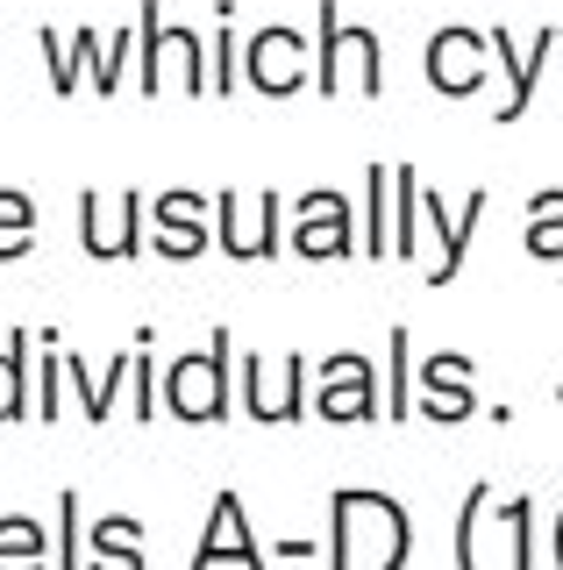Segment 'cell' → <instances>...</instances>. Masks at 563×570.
<instances>
[{
  "label": "cell",
  "instance_id": "obj_1",
  "mask_svg": "<svg viewBox=\"0 0 563 570\" xmlns=\"http://www.w3.org/2000/svg\"><path fill=\"white\" fill-rule=\"evenodd\" d=\"M414 521L378 485H336L328 492V570H407Z\"/></svg>",
  "mask_w": 563,
  "mask_h": 570
},
{
  "label": "cell",
  "instance_id": "obj_25",
  "mask_svg": "<svg viewBox=\"0 0 563 570\" xmlns=\"http://www.w3.org/2000/svg\"><path fill=\"white\" fill-rule=\"evenodd\" d=\"M37 50H43V71H50V94L58 100H72L79 94V71H86V58H79V43L72 36H58V29H37Z\"/></svg>",
  "mask_w": 563,
  "mask_h": 570
},
{
  "label": "cell",
  "instance_id": "obj_28",
  "mask_svg": "<svg viewBox=\"0 0 563 570\" xmlns=\"http://www.w3.org/2000/svg\"><path fill=\"white\" fill-rule=\"evenodd\" d=\"M500 521H506V549H514V570H535V499H506L500 507Z\"/></svg>",
  "mask_w": 563,
  "mask_h": 570
},
{
  "label": "cell",
  "instance_id": "obj_22",
  "mask_svg": "<svg viewBox=\"0 0 563 570\" xmlns=\"http://www.w3.org/2000/svg\"><path fill=\"white\" fill-rule=\"evenodd\" d=\"M527 257H563V186H542L527 200Z\"/></svg>",
  "mask_w": 563,
  "mask_h": 570
},
{
  "label": "cell",
  "instance_id": "obj_8",
  "mask_svg": "<svg viewBox=\"0 0 563 570\" xmlns=\"http://www.w3.org/2000/svg\"><path fill=\"white\" fill-rule=\"evenodd\" d=\"M421 71H428L435 94L471 100V94L485 86V71H492V43H485V29H471V22H443V29L428 36V50H421Z\"/></svg>",
  "mask_w": 563,
  "mask_h": 570
},
{
  "label": "cell",
  "instance_id": "obj_15",
  "mask_svg": "<svg viewBox=\"0 0 563 570\" xmlns=\"http://www.w3.org/2000/svg\"><path fill=\"white\" fill-rule=\"evenodd\" d=\"M86 570H144V521L136 513H100L86 528Z\"/></svg>",
  "mask_w": 563,
  "mask_h": 570
},
{
  "label": "cell",
  "instance_id": "obj_17",
  "mask_svg": "<svg viewBox=\"0 0 563 570\" xmlns=\"http://www.w3.org/2000/svg\"><path fill=\"white\" fill-rule=\"evenodd\" d=\"M393 165H364V207H357V236L364 257H393Z\"/></svg>",
  "mask_w": 563,
  "mask_h": 570
},
{
  "label": "cell",
  "instance_id": "obj_26",
  "mask_svg": "<svg viewBox=\"0 0 563 570\" xmlns=\"http://www.w3.org/2000/svg\"><path fill=\"white\" fill-rule=\"evenodd\" d=\"M414 414H428V421L456 428V421L478 414V392H471V385H421V392H414Z\"/></svg>",
  "mask_w": 563,
  "mask_h": 570
},
{
  "label": "cell",
  "instance_id": "obj_13",
  "mask_svg": "<svg viewBox=\"0 0 563 570\" xmlns=\"http://www.w3.org/2000/svg\"><path fill=\"white\" fill-rule=\"evenodd\" d=\"M556 36H563V29H535V43H527V50H514V36H506V29H485L492 58L506 65V100L492 107V121H500V129H506V121H521L527 107H535V79H542V65H550Z\"/></svg>",
  "mask_w": 563,
  "mask_h": 570
},
{
  "label": "cell",
  "instance_id": "obj_31",
  "mask_svg": "<svg viewBox=\"0 0 563 570\" xmlns=\"http://www.w3.org/2000/svg\"><path fill=\"white\" fill-rule=\"evenodd\" d=\"M58 356H65V385H72V392H79V406H86V421H108V414H100V385H93V371H86V356H79L72 343H65Z\"/></svg>",
  "mask_w": 563,
  "mask_h": 570
},
{
  "label": "cell",
  "instance_id": "obj_3",
  "mask_svg": "<svg viewBox=\"0 0 563 570\" xmlns=\"http://www.w3.org/2000/svg\"><path fill=\"white\" fill-rule=\"evenodd\" d=\"M343 71H357V94L378 100L385 94V43H378V29L343 22L336 0H322V22H314V94L343 100V86H349Z\"/></svg>",
  "mask_w": 563,
  "mask_h": 570
},
{
  "label": "cell",
  "instance_id": "obj_7",
  "mask_svg": "<svg viewBox=\"0 0 563 570\" xmlns=\"http://www.w3.org/2000/svg\"><path fill=\"white\" fill-rule=\"evenodd\" d=\"M150 200L136 186H121L115 193V222H108V200H100L93 186L79 193V243H86V257H115V264H129V257H144V243H150Z\"/></svg>",
  "mask_w": 563,
  "mask_h": 570
},
{
  "label": "cell",
  "instance_id": "obj_5",
  "mask_svg": "<svg viewBox=\"0 0 563 570\" xmlns=\"http://www.w3.org/2000/svg\"><path fill=\"white\" fill-rule=\"evenodd\" d=\"M293 257H307V264H328V257H349V249H364L357 236V207L343 200L336 186H307L300 200H293Z\"/></svg>",
  "mask_w": 563,
  "mask_h": 570
},
{
  "label": "cell",
  "instance_id": "obj_16",
  "mask_svg": "<svg viewBox=\"0 0 563 570\" xmlns=\"http://www.w3.org/2000/svg\"><path fill=\"white\" fill-rule=\"evenodd\" d=\"M29 356H37V328H14L0 343V428L37 421V392H29Z\"/></svg>",
  "mask_w": 563,
  "mask_h": 570
},
{
  "label": "cell",
  "instance_id": "obj_30",
  "mask_svg": "<svg viewBox=\"0 0 563 570\" xmlns=\"http://www.w3.org/2000/svg\"><path fill=\"white\" fill-rule=\"evenodd\" d=\"M414 414V335L393 328V428Z\"/></svg>",
  "mask_w": 563,
  "mask_h": 570
},
{
  "label": "cell",
  "instance_id": "obj_14",
  "mask_svg": "<svg viewBox=\"0 0 563 570\" xmlns=\"http://www.w3.org/2000/svg\"><path fill=\"white\" fill-rule=\"evenodd\" d=\"M421 222H428V228H435V243H443V257H435L428 285H450V278H464L471 236H478V222H485V186H471V193H464L456 222H450V207H443V200H428V193H421Z\"/></svg>",
  "mask_w": 563,
  "mask_h": 570
},
{
  "label": "cell",
  "instance_id": "obj_34",
  "mask_svg": "<svg viewBox=\"0 0 563 570\" xmlns=\"http://www.w3.org/2000/svg\"><path fill=\"white\" fill-rule=\"evenodd\" d=\"M556 400H563V385H556Z\"/></svg>",
  "mask_w": 563,
  "mask_h": 570
},
{
  "label": "cell",
  "instance_id": "obj_23",
  "mask_svg": "<svg viewBox=\"0 0 563 570\" xmlns=\"http://www.w3.org/2000/svg\"><path fill=\"white\" fill-rule=\"evenodd\" d=\"M228 22H236V0H215V36H207V94H236V36H228Z\"/></svg>",
  "mask_w": 563,
  "mask_h": 570
},
{
  "label": "cell",
  "instance_id": "obj_21",
  "mask_svg": "<svg viewBox=\"0 0 563 570\" xmlns=\"http://www.w3.org/2000/svg\"><path fill=\"white\" fill-rule=\"evenodd\" d=\"M50 563V542L29 513H0V570H43Z\"/></svg>",
  "mask_w": 563,
  "mask_h": 570
},
{
  "label": "cell",
  "instance_id": "obj_18",
  "mask_svg": "<svg viewBox=\"0 0 563 570\" xmlns=\"http://www.w3.org/2000/svg\"><path fill=\"white\" fill-rule=\"evenodd\" d=\"M37 249V200L22 186H0V264L29 257Z\"/></svg>",
  "mask_w": 563,
  "mask_h": 570
},
{
  "label": "cell",
  "instance_id": "obj_19",
  "mask_svg": "<svg viewBox=\"0 0 563 570\" xmlns=\"http://www.w3.org/2000/svg\"><path fill=\"white\" fill-rule=\"evenodd\" d=\"M58 328H37V379H29V392H37V421L50 428L65 406V356H58Z\"/></svg>",
  "mask_w": 563,
  "mask_h": 570
},
{
  "label": "cell",
  "instance_id": "obj_27",
  "mask_svg": "<svg viewBox=\"0 0 563 570\" xmlns=\"http://www.w3.org/2000/svg\"><path fill=\"white\" fill-rule=\"evenodd\" d=\"M492 507V485H471L464 507H456V570H478V521Z\"/></svg>",
  "mask_w": 563,
  "mask_h": 570
},
{
  "label": "cell",
  "instance_id": "obj_2",
  "mask_svg": "<svg viewBox=\"0 0 563 570\" xmlns=\"http://www.w3.org/2000/svg\"><path fill=\"white\" fill-rule=\"evenodd\" d=\"M228 379H236V335L215 328L200 350H186V356H171V364H165V406L186 428H215V421L236 414Z\"/></svg>",
  "mask_w": 563,
  "mask_h": 570
},
{
  "label": "cell",
  "instance_id": "obj_4",
  "mask_svg": "<svg viewBox=\"0 0 563 570\" xmlns=\"http://www.w3.org/2000/svg\"><path fill=\"white\" fill-rule=\"evenodd\" d=\"M307 406L322 414L328 428H364L385 414V385H378V364L364 350H328L322 364H314V392Z\"/></svg>",
  "mask_w": 563,
  "mask_h": 570
},
{
  "label": "cell",
  "instance_id": "obj_6",
  "mask_svg": "<svg viewBox=\"0 0 563 570\" xmlns=\"http://www.w3.org/2000/svg\"><path fill=\"white\" fill-rule=\"evenodd\" d=\"M243 71L264 100H293L300 86H314V43L286 22H264L250 43H243Z\"/></svg>",
  "mask_w": 563,
  "mask_h": 570
},
{
  "label": "cell",
  "instance_id": "obj_33",
  "mask_svg": "<svg viewBox=\"0 0 563 570\" xmlns=\"http://www.w3.org/2000/svg\"><path fill=\"white\" fill-rule=\"evenodd\" d=\"M550 557H556V570H563V513L550 521Z\"/></svg>",
  "mask_w": 563,
  "mask_h": 570
},
{
  "label": "cell",
  "instance_id": "obj_9",
  "mask_svg": "<svg viewBox=\"0 0 563 570\" xmlns=\"http://www.w3.org/2000/svg\"><path fill=\"white\" fill-rule=\"evenodd\" d=\"M243 406L264 421V428H293V421H307L314 406H307V392H314V364L300 350H286L278 356V392H271V379H264V356H243Z\"/></svg>",
  "mask_w": 563,
  "mask_h": 570
},
{
  "label": "cell",
  "instance_id": "obj_20",
  "mask_svg": "<svg viewBox=\"0 0 563 570\" xmlns=\"http://www.w3.org/2000/svg\"><path fill=\"white\" fill-rule=\"evenodd\" d=\"M136 86H144V94L157 100L165 94V14H157V0H144V8H136Z\"/></svg>",
  "mask_w": 563,
  "mask_h": 570
},
{
  "label": "cell",
  "instance_id": "obj_10",
  "mask_svg": "<svg viewBox=\"0 0 563 570\" xmlns=\"http://www.w3.org/2000/svg\"><path fill=\"white\" fill-rule=\"evenodd\" d=\"M215 214H221L215 236H221V257H228V264H264V257H278V186L257 193V200H243L236 186H221Z\"/></svg>",
  "mask_w": 563,
  "mask_h": 570
},
{
  "label": "cell",
  "instance_id": "obj_29",
  "mask_svg": "<svg viewBox=\"0 0 563 570\" xmlns=\"http://www.w3.org/2000/svg\"><path fill=\"white\" fill-rule=\"evenodd\" d=\"M58 570H86V521H79V492H58Z\"/></svg>",
  "mask_w": 563,
  "mask_h": 570
},
{
  "label": "cell",
  "instance_id": "obj_24",
  "mask_svg": "<svg viewBox=\"0 0 563 570\" xmlns=\"http://www.w3.org/2000/svg\"><path fill=\"white\" fill-rule=\"evenodd\" d=\"M393 257H414L421 249V178H414V165H393Z\"/></svg>",
  "mask_w": 563,
  "mask_h": 570
},
{
  "label": "cell",
  "instance_id": "obj_32",
  "mask_svg": "<svg viewBox=\"0 0 563 570\" xmlns=\"http://www.w3.org/2000/svg\"><path fill=\"white\" fill-rule=\"evenodd\" d=\"M478 379V364H471V356H456V350H443V356H428V364H421V385H471Z\"/></svg>",
  "mask_w": 563,
  "mask_h": 570
},
{
  "label": "cell",
  "instance_id": "obj_11",
  "mask_svg": "<svg viewBox=\"0 0 563 570\" xmlns=\"http://www.w3.org/2000/svg\"><path fill=\"white\" fill-rule=\"evenodd\" d=\"M215 200L207 193H192V186H179V193H157L150 200V249L157 257H200L207 243H215Z\"/></svg>",
  "mask_w": 563,
  "mask_h": 570
},
{
  "label": "cell",
  "instance_id": "obj_12",
  "mask_svg": "<svg viewBox=\"0 0 563 570\" xmlns=\"http://www.w3.org/2000/svg\"><path fill=\"white\" fill-rule=\"evenodd\" d=\"M215 563H243V570H271L257 557L250 542V513H243V492H215V507H207V528H200V549H192L186 570H215Z\"/></svg>",
  "mask_w": 563,
  "mask_h": 570
}]
</instances>
